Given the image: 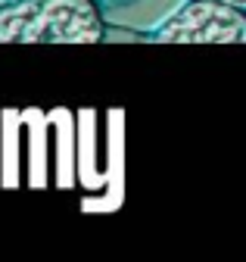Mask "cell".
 I'll return each instance as SVG.
<instances>
[{
  "instance_id": "cell-1",
  "label": "cell",
  "mask_w": 246,
  "mask_h": 262,
  "mask_svg": "<svg viewBox=\"0 0 246 262\" xmlns=\"http://www.w3.org/2000/svg\"><path fill=\"white\" fill-rule=\"evenodd\" d=\"M106 35L94 0H13L0 7V44H97Z\"/></svg>"
},
{
  "instance_id": "cell-2",
  "label": "cell",
  "mask_w": 246,
  "mask_h": 262,
  "mask_svg": "<svg viewBox=\"0 0 246 262\" xmlns=\"http://www.w3.org/2000/svg\"><path fill=\"white\" fill-rule=\"evenodd\" d=\"M156 44H246V10L225 0H190L156 35Z\"/></svg>"
},
{
  "instance_id": "cell-3",
  "label": "cell",
  "mask_w": 246,
  "mask_h": 262,
  "mask_svg": "<svg viewBox=\"0 0 246 262\" xmlns=\"http://www.w3.org/2000/svg\"><path fill=\"white\" fill-rule=\"evenodd\" d=\"M190 0H94V7L106 25L131 28L140 35H156V31Z\"/></svg>"
},
{
  "instance_id": "cell-4",
  "label": "cell",
  "mask_w": 246,
  "mask_h": 262,
  "mask_svg": "<svg viewBox=\"0 0 246 262\" xmlns=\"http://www.w3.org/2000/svg\"><path fill=\"white\" fill-rule=\"evenodd\" d=\"M225 4H231V7H240V10H246V0H225Z\"/></svg>"
},
{
  "instance_id": "cell-5",
  "label": "cell",
  "mask_w": 246,
  "mask_h": 262,
  "mask_svg": "<svg viewBox=\"0 0 246 262\" xmlns=\"http://www.w3.org/2000/svg\"><path fill=\"white\" fill-rule=\"evenodd\" d=\"M4 4H13V0H0V7H4Z\"/></svg>"
}]
</instances>
